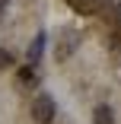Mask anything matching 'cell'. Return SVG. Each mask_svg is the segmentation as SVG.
I'll use <instances>...</instances> for the list:
<instances>
[{"mask_svg":"<svg viewBox=\"0 0 121 124\" xmlns=\"http://www.w3.org/2000/svg\"><path fill=\"white\" fill-rule=\"evenodd\" d=\"M67 3L73 7L77 13H83V16H92V13L105 10V0H67Z\"/></svg>","mask_w":121,"mask_h":124,"instance_id":"cell-3","label":"cell"},{"mask_svg":"<svg viewBox=\"0 0 121 124\" xmlns=\"http://www.w3.org/2000/svg\"><path fill=\"white\" fill-rule=\"evenodd\" d=\"M13 64V54L10 51H3V48H0V67H10Z\"/></svg>","mask_w":121,"mask_h":124,"instance_id":"cell-7","label":"cell"},{"mask_svg":"<svg viewBox=\"0 0 121 124\" xmlns=\"http://www.w3.org/2000/svg\"><path fill=\"white\" fill-rule=\"evenodd\" d=\"M80 41H83V35H80L77 29H64L61 38H57V48H54V57H57V61H67V57L80 48Z\"/></svg>","mask_w":121,"mask_h":124,"instance_id":"cell-2","label":"cell"},{"mask_svg":"<svg viewBox=\"0 0 121 124\" xmlns=\"http://www.w3.org/2000/svg\"><path fill=\"white\" fill-rule=\"evenodd\" d=\"M92 124H115V111L108 105H96L92 111Z\"/></svg>","mask_w":121,"mask_h":124,"instance_id":"cell-4","label":"cell"},{"mask_svg":"<svg viewBox=\"0 0 121 124\" xmlns=\"http://www.w3.org/2000/svg\"><path fill=\"white\" fill-rule=\"evenodd\" d=\"M7 13V0H0V16H3Z\"/></svg>","mask_w":121,"mask_h":124,"instance_id":"cell-8","label":"cell"},{"mask_svg":"<svg viewBox=\"0 0 121 124\" xmlns=\"http://www.w3.org/2000/svg\"><path fill=\"white\" fill-rule=\"evenodd\" d=\"M54 115H57V105H54V99L48 92H41V95L32 99V121L35 124H51Z\"/></svg>","mask_w":121,"mask_h":124,"instance_id":"cell-1","label":"cell"},{"mask_svg":"<svg viewBox=\"0 0 121 124\" xmlns=\"http://www.w3.org/2000/svg\"><path fill=\"white\" fill-rule=\"evenodd\" d=\"M19 80H22V83H35V67H32V64L22 67V70H19Z\"/></svg>","mask_w":121,"mask_h":124,"instance_id":"cell-6","label":"cell"},{"mask_svg":"<svg viewBox=\"0 0 121 124\" xmlns=\"http://www.w3.org/2000/svg\"><path fill=\"white\" fill-rule=\"evenodd\" d=\"M41 48H45V32H38L35 41H32V48H29V64H32V67H35L38 57H41Z\"/></svg>","mask_w":121,"mask_h":124,"instance_id":"cell-5","label":"cell"}]
</instances>
